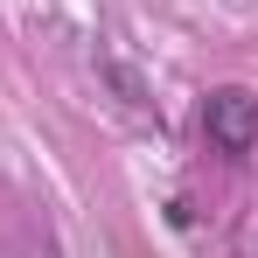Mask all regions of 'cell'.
Returning <instances> with one entry per match:
<instances>
[{
    "instance_id": "cell-1",
    "label": "cell",
    "mask_w": 258,
    "mask_h": 258,
    "mask_svg": "<svg viewBox=\"0 0 258 258\" xmlns=\"http://www.w3.org/2000/svg\"><path fill=\"white\" fill-rule=\"evenodd\" d=\"M203 133H210L216 154H251L258 147V98L244 84H223L203 98Z\"/></svg>"
}]
</instances>
